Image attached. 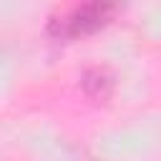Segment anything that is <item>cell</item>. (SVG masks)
I'll return each mask as SVG.
<instances>
[{
    "label": "cell",
    "instance_id": "obj_1",
    "mask_svg": "<svg viewBox=\"0 0 161 161\" xmlns=\"http://www.w3.org/2000/svg\"><path fill=\"white\" fill-rule=\"evenodd\" d=\"M113 5L108 3H88V5H78L70 13L53 18L48 25V33L53 38L68 40V38H78V35H88L93 30H98L101 25L108 23V18L113 15Z\"/></svg>",
    "mask_w": 161,
    "mask_h": 161
},
{
    "label": "cell",
    "instance_id": "obj_2",
    "mask_svg": "<svg viewBox=\"0 0 161 161\" xmlns=\"http://www.w3.org/2000/svg\"><path fill=\"white\" fill-rule=\"evenodd\" d=\"M83 91L88 98L93 101H106L113 91V75L106 70V68H91L83 73V80H80Z\"/></svg>",
    "mask_w": 161,
    "mask_h": 161
}]
</instances>
